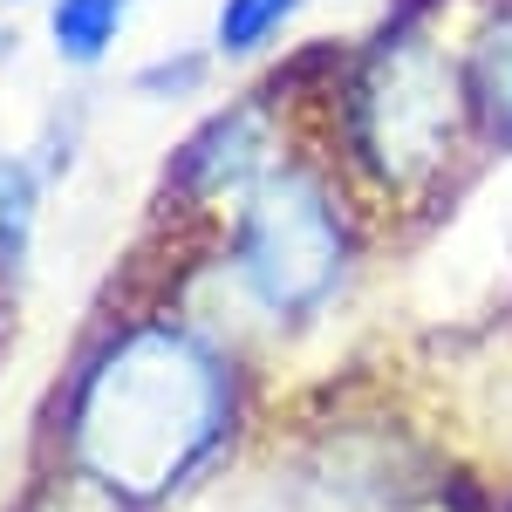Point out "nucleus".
I'll use <instances>...</instances> for the list:
<instances>
[{"instance_id": "obj_5", "label": "nucleus", "mask_w": 512, "mask_h": 512, "mask_svg": "<svg viewBox=\"0 0 512 512\" xmlns=\"http://www.w3.org/2000/svg\"><path fill=\"white\" fill-rule=\"evenodd\" d=\"M472 110L478 123L499 137V144H512V0L478 28L472 41Z\"/></svg>"}, {"instance_id": "obj_6", "label": "nucleus", "mask_w": 512, "mask_h": 512, "mask_svg": "<svg viewBox=\"0 0 512 512\" xmlns=\"http://www.w3.org/2000/svg\"><path fill=\"white\" fill-rule=\"evenodd\" d=\"M123 21H130V0H55V7H48L55 55L76 62V69H96V62L117 48Z\"/></svg>"}, {"instance_id": "obj_3", "label": "nucleus", "mask_w": 512, "mask_h": 512, "mask_svg": "<svg viewBox=\"0 0 512 512\" xmlns=\"http://www.w3.org/2000/svg\"><path fill=\"white\" fill-rule=\"evenodd\" d=\"M233 274L274 321H308L328 308V294L349 274V219L342 198L321 185V171L274 164L246 192Z\"/></svg>"}, {"instance_id": "obj_9", "label": "nucleus", "mask_w": 512, "mask_h": 512, "mask_svg": "<svg viewBox=\"0 0 512 512\" xmlns=\"http://www.w3.org/2000/svg\"><path fill=\"white\" fill-rule=\"evenodd\" d=\"M205 55H164L151 69H137V96H151V103H178V96H198L205 89Z\"/></svg>"}, {"instance_id": "obj_8", "label": "nucleus", "mask_w": 512, "mask_h": 512, "mask_svg": "<svg viewBox=\"0 0 512 512\" xmlns=\"http://www.w3.org/2000/svg\"><path fill=\"white\" fill-rule=\"evenodd\" d=\"M35 226V171L21 158H0V253H21Z\"/></svg>"}, {"instance_id": "obj_10", "label": "nucleus", "mask_w": 512, "mask_h": 512, "mask_svg": "<svg viewBox=\"0 0 512 512\" xmlns=\"http://www.w3.org/2000/svg\"><path fill=\"white\" fill-rule=\"evenodd\" d=\"M35 512H130V499L82 472V478H55V485L35 499Z\"/></svg>"}, {"instance_id": "obj_7", "label": "nucleus", "mask_w": 512, "mask_h": 512, "mask_svg": "<svg viewBox=\"0 0 512 512\" xmlns=\"http://www.w3.org/2000/svg\"><path fill=\"white\" fill-rule=\"evenodd\" d=\"M301 14V0H219V21H212V48L219 55H260L267 41Z\"/></svg>"}, {"instance_id": "obj_1", "label": "nucleus", "mask_w": 512, "mask_h": 512, "mask_svg": "<svg viewBox=\"0 0 512 512\" xmlns=\"http://www.w3.org/2000/svg\"><path fill=\"white\" fill-rule=\"evenodd\" d=\"M233 424V362L198 328L144 321L89 362L69 410L76 465L130 506L164 499Z\"/></svg>"}, {"instance_id": "obj_4", "label": "nucleus", "mask_w": 512, "mask_h": 512, "mask_svg": "<svg viewBox=\"0 0 512 512\" xmlns=\"http://www.w3.org/2000/svg\"><path fill=\"white\" fill-rule=\"evenodd\" d=\"M267 103H233L205 123L198 137H185V151L171 164V185L185 205H219L233 192H253L267 178Z\"/></svg>"}, {"instance_id": "obj_2", "label": "nucleus", "mask_w": 512, "mask_h": 512, "mask_svg": "<svg viewBox=\"0 0 512 512\" xmlns=\"http://www.w3.org/2000/svg\"><path fill=\"white\" fill-rule=\"evenodd\" d=\"M465 117H472V82H458V69L431 48V35H417L410 21H390L383 41L369 48L362 76L349 82L355 164L383 192H410L451 164Z\"/></svg>"}]
</instances>
